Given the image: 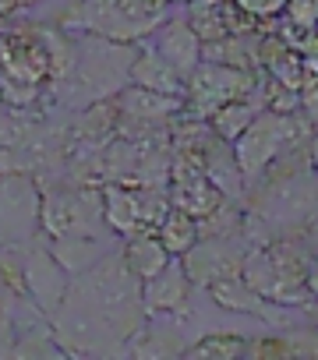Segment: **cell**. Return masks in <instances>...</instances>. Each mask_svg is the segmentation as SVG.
<instances>
[{"label": "cell", "instance_id": "1", "mask_svg": "<svg viewBox=\"0 0 318 360\" xmlns=\"http://www.w3.org/2000/svg\"><path fill=\"white\" fill-rule=\"evenodd\" d=\"M141 283L120 262V248L92 269L71 276L68 293L50 318L57 342L68 356L124 353L145 328Z\"/></svg>", "mask_w": 318, "mask_h": 360}, {"label": "cell", "instance_id": "2", "mask_svg": "<svg viewBox=\"0 0 318 360\" xmlns=\"http://www.w3.org/2000/svg\"><path fill=\"white\" fill-rule=\"evenodd\" d=\"M311 258H314L311 233L272 237L262 244H248L241 276L276 307H300V304H311V290H307Z\"/></svg>", "mask_w": 318, "mask_h": 360}, {"label": "cell", "instance_id": "3", "mask_svg": "<svg viewBox=\"0 0 318 360\" xmlns=\"http://www.w3.org/2000/svg\"><path fill=\"white\" fill-rule=\"evenodd\" d=\"M174 8V0H71L53 25L71 36L92 32L117 43H141Z\"/></svg>", "mask_w": 318, "mask_h": 360}, {"label": "cell", "instance_id": "4", "mask_svg": "<svg viewBox=\"0 0 318 360\" xmlns=\"http://www.w3.org/2000/svg\"><path fill=\"white\" fill-rule=\"evenodd\" d=\"M39 233L57 237H110L96 184L78 180H39Z\"/></svg>", "mask_w": 318, "mask_h": 360}, {"label": "cell", "instance_id": "5", "mask_svg": "<svg viewBox=\"0 0 318 360\" xmlns=\"http://www.w3.org/2000/svg\"><path fill=\"white\" fill-rule=\"evenodd\" d=\"M307 138H311V120L300 110H293V113H279V110L255 113V120L230 141L234 145V159H237L241 176H244V188L272 159H279L290 148L307 145Z\"/></svg>", "mask_w": 318, "mask_h": 360}, {"label": "cell", "instance_id": "6", "mask_svg": "<svg viewBox=\"0 0 318 360\" xmlns=\"http://www.w3.org/2000/svg\"><path fill=\"white\" fill-rule=\"evenodd\" d=\"M258 89V71L248 68H230L216 60H202L188 78H184V113L191 117H212L223 103L241 99Z\"/></svg>", "mask_w": 318, "mask_h": 360}, {"label": "cell", "instance_id": "7", "mask_svg": "<svg viewBox=\"0 0 318 360\" xmlns=\"http://www.w3.org/2000/svg\"><path fill=\"white\" fill-rule=\"evenodd\" d=\"M39 233V180L32 173L0 176V244H22Z\"/></svg>", "mask_w": 318, "mask_h": 360}, {"label": "cell", "instance_id": "8", "mask_svg": "<svg viewBox=\"0 0 318 360\" xmlns=\"http://www.w3.org/2000/svg\"><path fill=\"white\" fill-rule=\"evenodd\" d=\"M167 195H170V205L195 216V219H205L209 212H216L227 195L209 180V173L202 169V159L188 155V152H174L170 159V180H167Z\"/></svg>", "mask_w": 318, "mask_h": 360}, {"label": "cell", "instance_id": "9", "mask_svg": "<svg viewBox=\"0 0 318 360\" xmlns=\"http://www.w3.org/2000/svg\"><path fill=\"white\" fill-rule=\"evenodd\" d=\"M68 283H71V276L50 255L43 233H36L29 240V248H25V293H29V300L46 318H53L57 307H61V300H64V293H68Z\"/></svg>", "mask_w": 318, "mask_h": 360}, {"label": "cell", "instance_id": "10", "mask_svg": "<svg viewBox=\"0 0 318 360\" xmlns=\"http://www.w3.org/2000/svg\"><path fill=\"white\" fill-rule=\"evenodd\" d=\"M244 251H248V237L244 233H234V237H198L195 248H188L181 255V262H184L191 283L205 286V283H212L220 276L241 272Z\"/></svg>", "mask_w": 318, "mask_h": 360}, {"label": "cell", "instance_id": "11", "mask_svg": "<svg viewBox=\"0 0 318 360\" xmlns=\"http://www.w3.org/2000/svg\"><path fill=\"white\" fill-rule=\"evenodd\" d=\"M152 53L163 57L181 78H188L198 64H202V39L195 36V29L184 22V15L174 8L163 22H159L145 39H141Z\"/></svg>", "mask_w": 318, "mask_h": 360}, {"label": "cell", "instance_id": "12", "mask_svg": "<svg viewBox=\"0 0 318 360\" xmlns=\"http://www.w3.org/2000/svg\"><path fill=\"white\" fill-rule=\"evenodd\" d=\"M113 103H117V131L163 127V124H170L184 110V99L181 96L152 92V89H138V85H124L113 96Z\"/></svg>", "mask_w": 318, "mask_h": 360}, {"label": "cell", "instance_id": "13", "mask_svg": "<svg viewBox=\"0 0 318 360\" xmlns=\"http://www.w3.org/2000/svg\"><path fill=\"white\" fill-rule=\"evenodd\" d=\"M191 293H195V283H191V276H188L181 255H174L155 276H148V279L141 283L145 314H188Z\"/></svg>", "mask_w": 318, "mask_h": 360}, {"label": "cell", "instance_id": "14", "mask_svg": "<svg viewBox=\"0 0 318 360\" xmlns=\"http://www.w3.org/2000/svg\"><path fill=\"white\" fill-rule=\"evenodd\" d=\"M202 290H205L209 300H212L216 307H223V311H234V314H255V318H265V321L279 318V314H272L276 304L265 300V297H262V293H258L241 272H234V276H220V279L205 283Z\"/></svg>", "mask_w": 318, "mask_h": 360}, {"label": "cell", "instance_id": "15", "mask_svg": "<svg viewBox=\"0 0 318 360\" xmlns=\"http://www.w3.org/2000/svg\"><path fill=\"white\" fill-rule=\"evenodd\" d=\"M46 248L64 265L68 276H78V272L92 269L96 262H103L106 255H113L120 248V237L117 233H110V237H57V240H46Z\"/></svg>", "mask_w": 318, "mask_h": 360}, {"label": "cell", "instance_id": "16", "mask_svg": "<svg viewBox=\"0 0 318 360\" xmlns=\"http://www.w3.org/2000/svg\"><path fill=\"white\" fill-rule=\"evenodd\" d=\"M127 85L152 89V92H167V96H181V99H184V78H181L163 57H159V53H152L145 43H138V53H134V60H131Z\"/></svg>", "mask_w": 318, "mask_h": 360}, {"label": "cell", "instance_id": "17", "mask_svg": "<svg viewBox=\"0 0 318 360\" xmlns=\"http://www.w3.org/2000/svg\"><path fill=\"white\" fill-rule=\"evenodd\" d=\"M170 258L174 255L163 248V240H159L155 233H131V237L120 240V262L131 269V276L138 283H145L148 276H155Z\"/></svg>", "mask_w": 318, "mask_h": 360}, {"label": "cell", "instance_id": "18", "mask_svg": "<svg viewBox=\"0 0 318 360\" xmlns=\"http://www.w3.org/2000/svg\"><path fill=\"white\" fill-rule=\"evenodd\" d=\"M177 11L202 43L230 36V0H184Z\"/></svg>", "mask_w": 318, "mask_h": 360}, {"label": "cell", "instance_id": "19", "mask_svg": "<svg viewBox=\"0 0 318 360\" xmlns=\"http://www.w3.org/2000/svg\"><path fill=\"white\" fill-rule=\"evenodd\" d=\"M262 110H265V99H262V89H255V92H248V96H241V99L223 103V106L209 117V124H212V131H216L220 138L234 141V138L255 120V113H262Z\"/></svg>", "mask_w": 318, "mask_h": 360}, {"label": "cell", "instance_id": "20", "mask_svg": "<svg viewBox=\"0 0 318 360\" xmlns=\"http://www.w3.org/2000/svg\"><path fill=\"white\" fill-rule=\"evenodd\" d=\"M191 342L195 346H184V356H191V360H237V356H248L251 339H244L237 332H205Z\"/></svg>", "mask_w": 318, "mask_h": 360}, {"label": "cell", "instance_id": "21", "mask_svg": "<svg viewBox=\"0 0 318 360\" xmlns=\"http://www.w3.org/2000/svg\"><path fill=\"white\" fill-rule=\"evenodd\" d=\"M155 237L163 240V248H167L170 255H184V251L195 248V240H198V219L170 205V212L163 216V223L155 226Z\"/></svg>", "mask_w": 318, "mask_h": 360}, {"label": "cell", "instance_id": "22", "mask_svg": "<svg viewBox=\"0 0 318 360\" xmlns=\"http://www.w3.org/2000/svg\"><path fill=\"white\" fill-rule=\"evenodd\" d=\"M230 4H234L241 15H248L251 22H258V25H269V22H276V18L283 15L286 0H230Z\"/></svg>", "mask_w": 318, "mask_h": 360}, {"label": "cell", "instance_id": "23", "mask_svg": "<svg viewBox=\"0 0 318 360\" xmlns=\"http://www.w3.org/2000/svg\"><path fill=\"white\" fill-rule=\"evenodd\" d=\"M283 18L304 32H314L318 29V0H286Z\"/></svg>", "mask_w": 318, "mask_h": 360}, {"label": "cell", "instance_id": "24", "mask_svg": "<svg viewBox=\"0 0 318 360\" xmlns=\"http://www.w3.org/2000/svg\"><path fill=\"white\" fill-rule=\"evenodd\" d=\"M18 138H22L18 113L8 110V106H0V148H4V145H18Z\"/></svg>", "mask_w": 318, "mask_h": 360}, {"label": "cell", "instance_id": "25", "mask_svg": "<svg viewBox=\"0 0 318 360\" xmlns=\"http://www.w3.org/2000/svg\"><path fill=\"white\" fill-rule=\"evenodd\" d=\"M43 4V0H0V22H8V18H18L22 11Z\"/></svg>", "mask_w": 318, "mask_h": 360}, {"label": "cell", "instance_id": "26", "mask_svg": "<svg viewBox=\"0 0 318 360\" xmlns=\"http://www.w3.org/2000/svg\"><path fill=\"white\" fill-rule=\"evenodd\" d=\"M307 159L318 169V120H311V138H307Z\"/></svg>", "mask_w": 318, "mask_h": 360}, {"label": "cell", "instance_id": "27", "mask_svg": "<svg viewBox=\"0 0 318 360\" xmlns=\"http://www.w3.org/2000/svg\"><path fill=\"white\" fill-rule=\"evenodd\" d=\"M174 4H177V8H181V4H184V0H174Z\"/></svg>", "mask_w": 318, "mask_h": 360}]
</instances>
